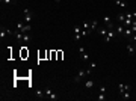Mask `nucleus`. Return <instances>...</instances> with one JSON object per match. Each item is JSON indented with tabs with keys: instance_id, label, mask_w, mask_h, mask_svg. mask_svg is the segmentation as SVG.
<instances>
[{
	"instance_id": "1",
	"label": "nucleus",
	"mask_w": 136,
	"mask_h": 101,
	"mask_svg": "<svg viewBox=\"0 0 136 101\" xmlns=\"http://www.w3.org/2000/svg\"><path fill=\"white\" fill-rule=\"evenodd\" d=\"M89 74H91V69H79V72L74 76L73 80H74L76 83H79V81H82V79H83L85 76H89Z\"/></svg>"
},
{
	"instance_id": "2",
	"label": "nucleus",
	"mask_w": 136,
	"mask_h": 101,
	"mask_svg": "<svg viewBox=\"0 0 136 101\" xmlns=\"http://www.w3.org/2000/svg\"><path fill=\"white\" fill-rule=\"evenodd\" d=\"M23 18H24L26 24H32V21H33V12L30 11V9H24V11H23Z\"/></svg>"
},
{
	"instance_id": "3",
	"label": "nucleus",
	"mask_w": 136,
	"mask_h": 101,
	"mask_svg": "<svg viewBox=\"0 0 136 101\" xmlns=\"http://www.w3.org/2000/svg\"><path fill=\"white\" fill-rule=\"evenodd\" d=\"M115 36H116V32H115V29H113V27H107V35L104 36L103 39H104V42H109L111 39H113Z\"/></svg>"
},
{
	"instance_id": "4",
	"label": "nucleus",
	"mask_w": 136,
	"mask_h": 101,
	"mask_svg": "<svg viewBox=\"0 0 136 101\" xmlns=\"http://www.w3.org/2000/svg\"><path fill=\"white\" fill-rule=\"evenodd\" d=\"M103 24H104L106 27H113V26H115V24L112 23V18L109 17V15H104V17H103Z\"/></svg>"
},
{
	"instance_id": "5",
	"label": "nucleus",
	"mask_w": 136,
	"mask_h": 101,
	"mask_svg": "<svg viewBox=\"0 0 136 101\" xmlns=\"http://www.w3.org/2000/svg\"><path fill=\"white\" fill-rule=\"evenodd\" d=\"M118 90H120V94H123V92H125V90H132V86L130 85L120 83V85H118Z\"/></svg>"
},
{
	"instance_id": "6",
	"label": "nucleus",
	"mask_w": 136,
	"mask_h": 101,
	"mask_svg": "<svg viewBox=\"0 0 136 101\" xmlns=\"http://www.w3.org/2000/svg\"><path fill=\"white\" fill-rule=\"evenodd\" d=\"M113 29H115L116 35H123V33H124V29H125V27H124L121 23H118V24H115V26H113Z\"/></svg>"
},
{
	"instance_id": "7",
	"label": "nucleus",
	"mask_w": 136,
	"mask_h": 101,
	"mask_svg": "<svg viewBox=\"0 0 136 101\" xmlns=\"http://www.w3.org/2000/svg\"><path fill=\"white\" fill-rule=\"evenodd\" d=\"M44 94H45V97H49V98H51V100H56L58 97H56V94H53L51 92V89H49V88H45L44 89Z\"/></svg>"
},
{
	"instance_id": "8",
	"label": "nucleus",
	"mask_w": 136,
	"mask_h": 101,
	"mask_svg": "<svg viewBox=\"0 0 136 101\" xmlns=\"http://www.w3.org/2000/svg\"><path fill=\"white\" fill-rule=\"evenodd\" d=\"M79 51L82 54V59H83V60H89V56H88V53L85 51V47H79Z\"/></svg>"
},
{
	"instance_id": "9",
	"label": "nucleus",
	"mask_w": 136,
	"mask_h": 101,
	"mask_svg": "<svg viewBox=\"0 0 136 101\" xmlns=\"http://www.w3.org/2000/svg\"><path fill=\"white\" fill-rule=\"evenodd\" d=\"M124 36H125V38H132V36H133V30L130 29V27H125V29H124V33H123Z\"/></svg>"
},
{
	"instance_id": "10",
	"label": "nucleus",
	"mask_w": 136,
	"mask_h": 101,
	"mask_svg": "<svg viewBox=\"0 0 136 101\" xmlns=\"http://www.w3.org/2000/svg\"><path fill=\"white\" fill-rule=\"evenodd\" d=\"M30 30H32V26H30V24H24V26H23V29H20V32H21V33H29Z\"/></svg>"
},
{
	"instance_id": "11",
	"label": "nucleus",
	"mask_w": 136,
	"mask_h": 101,
	"mask_svg": "<svg viewBox=\"0 0 136 101\" xmlns=\"http://www.w3.org/2000/svg\"><path fill=\"white\" fill-rule=\"evenodd\" d=\"M115 5L116 6H120V8H127V2H125V0H115Z\"/></svg>"
},
{
	"instance_id": "12",
	"label": "nucleus",
	"mask_w": 136,
	"mask_h": 101,
	"mask_svg": "<svg viewBox=\"0 0 136 101\" xmlns=\"http://www.w3.org/2000/svg\"><path fill=\"white\" fill-rule=\"evenodd\" d=\"M125 48H127V53H129V54H130V56H133V54L136 53V50H135V47H133V45H132V44H129V45H127V47H125Z\"/></svg>"
},
{
	"instance_id": "13",
	"label": "nucleus",
	"mask_w": 136,
	"mask_h": 101,
	"mask_svg": "<svg viewBox=\"0 0 136 101\" xmlns=\"http://www.w3.org/2000/svg\"><path fill=\"white\" fill-rule=\"evenodd\" d=\"M82 29H86L91 33V21H83L82 23Z\"/></svg>"
},
{
	"instance_id": "14",
	"label": "nucleus",
	"mask_w": 136,
	"mask_h": 101,
	"mask_svg": "<svg viewBox=\"0 0 136 101\" xmlns=\"http://www.w3.org/2000/svg\"><path fill=\"white\" fill-rule=\"evenodd\" d=\"M121 97H123V100H130V98H132L130 90H125V92H123V94H121Z\"/></svg>"
},
{
	"instance_id": "15",
	"label": "nucleus",
	"mask_w": 136,
	"mask_h": 101,
	"mask_svg": "<svg viewBox=\"0 0 136 101\" xmlns=\"http://www.w3.org/2000/svg\"><path fill=\"white\" fill-rule=\"evenodd\" d=\"M92 86H94V80H86V81H85V88H86V89H91Z\"/></svg>"
},
{
	"instance_id": "16",
	"label": "nucleus",
	"mask_w": 136,
	"mask_h": 101,
	"mask_svg": "<svg viewBox=\"0 0 136 101\" xmlns=\"http://www.w3.org/2000/svg\"><path fill=\"white\" fill-rule=\"evenodd\" d=\"M116 20H118V23H121V24H123V21L125 20V14H118Z\"/></svg>"
},
{
	"instance_id": "17",
	"label": "nucleus",
	"mask_w": 136,
	"mask_h": 101,
	"mask_svg": "<svg viewBox=\"0 0 136 101\" xmlns=\"http://www.w3.org/2000/svg\"><path fill=\"white\" fill-rule=\"evenodd\" d=\"M97 26H98V21H97V20H92V21H91V32L95 30V29H97Z\"/></svg>"
},
{
	"instance_id": "18",
	"label": "nucleus",
	"mask_w": 136,
	"mask_h": 101,
	"mask_svg": "<svg viewBox=\"0 0 136 101\" xmlns=\"http://www.w3.org/2000/svg\"><path fill=\"white\" fill-rule=\"evenodd\" d=\"M2 3L3 5H15L17 0H2Z\"/></svg>"
},
{
	"instance_id": "19",
	"label": "nucleus",
	"mask_w": 136,
	"mask_h": 101,
	"mask_svg": "<svg viewBox=\"0 0 136 101\" xmlns=\"http://www.w3.org/2000/svg\"><path fill=\"white\" fill-rule=\"evenodd\" d=\"M97 100H98V101H104V100H106V95H104L103 92H100L98 97H97Z\"/></svg>"
},
{
	"instance_id": "20",
	"label": "nucleus",
	"mask_w": 136,
	"mask_h": 101,
	"mask_svg": "<svg viewBox=\"0 0 136 101\" xmlns=\"http://www.w3.org/2000/svg\"><path fill=\"white\" fill-rule=\"evenodd\" d=\"M36 95H38L39 98H42V97H45V94H44V90H39V89H38V90H36Z\"/></svg>"
},
{
	"instance_id": "21",
	"label": "nucleus",
	"mask_w": 136,
	"mask_h": 101,
	"mask_svg": "<svg viewBox=\"0 0 136 101\" xmlns=\"http://www.w3.org/2000/svg\"><path fill=\"white\" fill-rule=\"evenodd\" d=\"M82 38V33H74V41H80Z\"/></svg>"
},
{
	"instance_id": "22",
	"label": "nucleus",
	"mask_w": 136,
	"mask_h": 101,
	"mask_svg": "<svg viewBox=\"0 0 136 101\" xmlns=\"http://www.w3.org/2000/svg\"><path fill=\"white\" fill-rule=\"evenodd\" d=\"M100 92H103V94H106V86H101V88H100Z\"/></svg>"
},
{
	"instance_id": "23",
	"label": "nucleus",
	"mask_w": 136,
	"mask_h": 101,
	"mask_svg": "<svg viewBox=\"0 0 136 101\" xmlns=\"http://www.w3.org/2000/svg\"><path fill=\"white\" fill-rule=\"evenodd\" d=\"M133 42H136V33H133V36H132V38H130Z\"/></svg>"
},
{
	"instance_id": "24",
	"label": "nucleus",
	"mask_w": 136,
	"mask_h": 101,
	"mask_svg": "<svg viewBox=\"0 0 136 101\" xmlns=\"http://www.w3.org/2000/svg\"><path fill=\"white\" fill-rule=\"evenodd\" d=\"M53 2H54V3H59V2H61V0H53Z\"/></svg>"
},
{
	"instance_id": "25",
	"label": "nucleus",
	"mask_w": 136,
	"mask_h": 101,
	"mask_svg": "<svg viewBox=\"0 0 136 101\" xmlns=\"http://www.w3.org/2000/svg\"><path fill=\"white\" fill-rule=\"evenodd\" d=\"M133 47H135V50H136V42H135V44H133Z\"/></svg>"
}]
</instances>
